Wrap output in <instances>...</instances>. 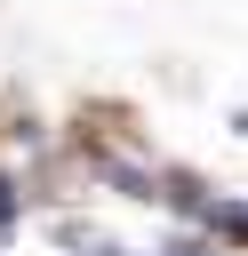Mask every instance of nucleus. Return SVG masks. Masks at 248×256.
<instances>
[{
    "instance_id": "1",
    "label": "nucleus",
    "mask_w": 248,
    "mask_h": 256,
    "mask_svg": "<svg viewBox=\"0 0 248 256\" xmlns=\"http://www.w3.org/2000/svg\"><path fill=\"white\" fill-rule=\"evenodd\" d=\"M16 216H24V192H16V176H0V232H8Z\"/></svg>"
},
{
    "instance_id": "2",
    "label": "nucleus",
    "mask_w": 248,
    "mask_h": 256,
    "mask_svg": "<svg viewBox=\"0 0 248 256\" xmlns=\"http://www.w3.org/2000/svg\"><path fill=\"white\" fill-rule=\"evenodd\" d=\"M160 256H216V248H208V240H192V232H184V240H168V248H160Z\"/></svg>"
},
{
    "instance_id": "3",
    "label": "nucleus",
    "mask_w": 248,
    "mask_h": 256,
    "mask_svg": "<svg viewBox=\"0 0 248 256\" xmlns=\"http://www.w3.org/2000/svg\"><path fill=\"white\" fill-rule=\"evenodd\" d=\"M64 240H72V248H80V256H120V248H112V240H80V232H64Z\"/></svg>"
}]
</instances>
